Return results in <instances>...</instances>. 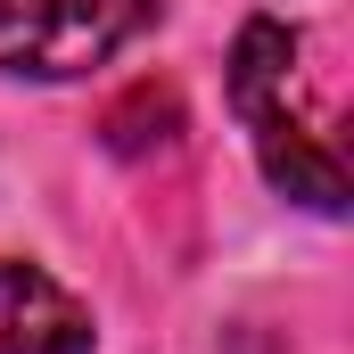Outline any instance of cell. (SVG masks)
<instances>
[{"label": "cell", "instance_id": "obj_1", "mask_svg": "<svg viewBox=\"0 0 354 354\" xmlns=\"http://www.w3.org/2000/svg\"><path fill=\"white\" fill-rule=\"evenodd\" d=\"M231 107L256 140V165L280 198L313 206V214H346V165L338 149L313 132L305 99H297V33L280 17H248L231 41Z\"/></svg>", "mask_w": 354, "mask_h": 354}, {"label": "cell", "instance_id": "obj_2", "mask_svg": "<svg viewBox=\"0 0 354 354\" xmlns=\"http://www.w3.org/2000/svg\"><path fill=\"white\" fill-rule=\"evenodd\" d=\"M157 25V0H0V75L83 83Z\"/></svg>", "mask_w": 354, "mask_h": 354}, {"label": "cell", "instance_id": "obj_3", "mask_svg": "<svg viewBox=\"0 0 354 354\" xmlns=\"http://www.w3.org/2000/svg\"><path fill=\"white\" fill-rule=\"evenodd\" d=\"M0 354H91V313L50 272L0 256Z\"/></svg>", "mask_w": 354, "mask_h": 354}]
</instances>
